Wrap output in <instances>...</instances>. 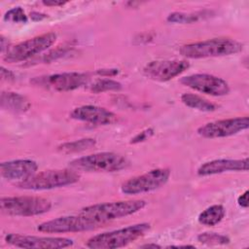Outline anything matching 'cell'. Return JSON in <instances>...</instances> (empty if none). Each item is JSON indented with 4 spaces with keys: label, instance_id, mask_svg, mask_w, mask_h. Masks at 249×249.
Returning a JSON list of instances; mask_svg holds the SVG:
<instances>
[{
    "label": "cell",
    "instance_id": "obj_12",
    "mask_svg": "<svg viewBox=\"0 0 249 249\" xmlns=\"http://www.w3.org/2000/svg\"><path fill=\"white\" fill-rule=\"evenodd\" d=\"M249 126L248 117H236L207 123L197 128V134L204 138H221L234 135Z\"/></svg>",
    "mask_w": 249,
    "mask_h": 249
},
{
    "label": "cell",
    "instance_id": "obj_26",
    "mask_svg": "<svg viewBox=\"0 0 249 249\" xmlns=\"http://www.w3.org/2000/svg\"><path fill=\"white\" fill-rule=\"evenodd\" d=\"M154 134V129L149 127V128H146L142 131H140L139 133H137L130 141L131 144H137V143H141V142H144L146 141L147 139H149L152 135Z\"/></svg>",
    "mask_w": 249,
    "mask_h": 249
},
{
    "label": "cell",
    "instance_id": "obj_6",
    "mask_svg": "<svg viewBox=\"0 0 249 249\" xmlns=\"http://www.w3.org/2000/svg\"><path fill=\"white\" fill-rule=\"evenodd\" d=\"M0 208L7 215L29 217L50 211L52 202L45 197L36 196H7L1 198Z\"/></svg>",
    "mask_w": 249,
    "mask_h": 249
},
{
    "label": "cell",
    "instance_id": "obj_3",
    "mask_svg": "<svg viewBox=\"0 0 249 249\" xmlns=\"http://www.w3.org/2000/svg\"><path fill=\"white\" fill-rule=\"evenodd\" d=\"M149 223L131 225L123 229L102 232L90 237L86 245L90 249H114L126 246L149 231Z\"/></svg>",
    "mask_w": 249,
    "mask_h": 249
},
{
    "label": "cell",
    "instance_id": "obj_30",
    "mask_svg": "<svg viewBox=\"0 0 249 249\" xmlns=\"http://www.w3.org/2000/svg\"><path fill=\"white\" fill-rule=\"evenodd\" d=\"M66 1H62V0H43L42 4L45 6H49V7H57V6H63L64 4H66Z\"/></svg>",
    "mask_w": 249,
    "mask_h": 249
},
{
    "label": "cell",
    "instance_id": "obj_18",
    "mask_svg": "<svg viewBox=\"0 0 249 249\" xmlns=\"http://www.w3.org/2000/svg\"><path fill=\"white\" fill-rule=\"evenodd\" d=\"M0 103L2 109L13 113H24L31 106L29 100L24 95L13 91H3Z\"/></svg>",
    "mask_w": 249,
    "mask_h": 249
},
{
    "label": "cell",
    "instance_id": "obj_28",
    "mask_svg": "<svg viewBox=\"0 0 249 249\" xmlns=\"http://www.w3.org/2000/svg\"><path fill=\"white\" fill-rule=\"evenodd\" d=\"M1 79L3 80V81H7V82H10V81H14L15 80V74L12 72V71H10V70H8V69H6L5 67H1Z\"/></svg>",
    "mask_w": 249,
    "mask_h": 249
},
{
    "label": "cell",
    "instance_id": "obj_27",
    "mask_svg": "<svg viewBox=\"0 0 249 249\" xmlns=\"http://www.w3.org/2000/svg\"><path fill=\"white\" fill-rule=\"evenodd\" d=\"M67 53V49H66V48L56 49V50H53V51L48 53L47 54H45V55L43 56V60H44L45 62H47V61H52V60H53V59H55V58H57V57L62 56V55H63L64 53Z\"/></svg>",
    "mask_w": 249,
    "mask_h": 249
},
{
    "label": "cell",
    "instance_id": "obj_4",
    "mask_svg": "<svg viewBox=\"0 0 249 249\" xmlns=\"http://www.w3.org/2000/svg\"><path fill=\"white\" fill-rule=\"evenodd\" d=\"M79 179L80 174L75 169H52L35 173L28 179L17 182L15 185L23 190L43 191L72 185Z\"/></svg>",
    "mask_w": 249,
    "mask_h": 249
},
{
    "label": "cell",
    "instance_id": "obj_31",
    "mask_svg": "<svg viewBox=\"0 0 249 249\" xmlns=\"http://www.w3.org/2000/svg\"><path fill=\"white\" fill-rule=\"evenodd\" d=\"M96 73L103 76H114L119 73V70L118 69H100L96 71Z\"/></svg>",
    "mask_w": 249,
    "mask_h": 249
},
{
    "label": "cell",
    "instance_id": "obj_15",
    "mask_svg": "<svg viewBox=\"0 0 249 249\" xmlns=\"http://www.w3.org/2000/svg\"><path fill=\"white\" fill-rule=\"evenodd\" d=\"M70 117L77 121L98 125L110 124L117 120L116 114L104 107L95 105H83L77 107L70 113Z\"/></svg>",
    "mask_w": 249,
    "mask_h": 249
},
{
    "label": "cell",
    "instance_id": "obj_2",
    "mask_svg": "<svg viewBox=\"0 0 249 249\" xmlns=\"http://www.w3.org/2000/svg\"><path fill=\"white\" fill-rule=\"evenodd\" d=\"M243 45L231 38H213L205 41L183 45L179 53L187 58H206L225 56L241 52Z\"/></svg>",
    "mask_w": 249,
    "mask_h": 249
},
{
    "label": "cell",
    "instance_id": "obj_1",
    "mask_svg": "<svg viewBox=\"0 0 249 249\" xmlns=\"http://www.w3.org/2000/svg\"><path fill=\"white\" fill-rule=\"evenodd\" d=\"M143 199L119 200L89 205L81 209L80 214L95 222L99 227L116 219L134 214L146 206Z\"/></svg>",
    "mask_w": 249,
    "mask_h": 249
},
{
    "label": "cell",
    "instance_id": "obj_23",
    "mask_svg": "<svg viewBox=\"0 0 249 249\" xmlns=\"http://www.w3.org/2000/svg\"><path fill=\"white\" fill-rule=\"evenodd\" d=\"M197 241L207 245H225L230 243V238L217 232H202L197 235Z\"/></svg>",
    "mask_w": 249,
    "mask_h": 249
},
{
    "label": "cell",
    "instance_id": "obj_8",
    "mask_svg": "<svg viewBox=\"0 0 249 249\" xmlns=\"http://www.w3.org/2000/svg\"><path fill=\"white\" fill-rule=\"evenodd\" d=\"M170 174L168 168L152 169L124 181L121 186V192L124 195H139L155 191L167 183Z\"/></svg>",
    "mask_w": 249,
    "mask_h": 249
},
{
    "label": "cell",
    "instance_id": "obj_24",
    "mask_svg": "<svg viewBox=\"0 0 249 249\" xmlns=\"http://www.w3.org/2000/svg\"><path fill=\"white\" fill-rule=\"evenodd\" d=\"M122 84L112 79H99L95 81L90 87V90L98 93L109 90H120L122 89Z\"/></svg>",
    "mask_w": 249,
    "mask_h": 249
},
{
    "label": "cell",
    "instance_id": "obj_32",
    "mask_svg": "<svg viewBox=\"0 0 249 249\" xmlns=\"http://www.w3.org/2000/svg\"><path fill=\"white\" fill-rule=\"evenodd\" d=\"M30 17L33 20L35 21H38V20H42L44 18H46L48 16L45 15V14H41V13H38V12H32L30 14Z\"/></svg>",
    "mask_w": 249,
    "mask_h": 249
},
{
    "label": "cell",
    "instance_id": "obj_29",
    "mask_svg": "<svg viewBox=\"0 0 249 249\" xmlns=\"http://www.w3.org/2000/svg\"><path fill=\"white\" fill-rule=\"evenodd\" d=\"M248 194H249V192H248V191H245V192H244L241 196H239L238 198H237V203H238V205H240V206L243 207V208H247L248 205H249V203H248Z\"/></svg>",
    "mask_w": 249,
    "mask_h": 249
},
{
    "label": "cell",
    "instance_id": "obj_16",
    "mask_svg": "<svg viewBox=\"0 0 249 249\" xmlns=\"http://www.w3.org/2000/svg\"><path fill=\"white\" fill-rule=\"evenodd\" d=\"M38 164L32 160H14L2 162L0 172L3 178L10 181H23L36 173Z\"/></svg>",
    "mask_w": 249,
    "mask_h": 249
},
{
    "label": "cell",
    "instance_id": "obj_22",
    "mask_svg": "<svg viewBox=\"0 0 249 249\" xmlns=\"http://www.w3.org/2000/svg\"><path fill=\"white\" fill-rule=\"evenodd\" d=\"M95 144L96 141L93 138H82L60 144L57 147V151L62 154H75L93 148Z\"/></svg>",
    "mask_w": 249,
    "mask_h": 249
},
{
    "label": "cell",
    "instance_id": "obj_19",
    "mask_svg": "<svg viewBox=\"0 0 249 249\" xmlns=\"http://www.w3.org/2000/svg\"><path fill=\"white\" fill-rule=\"evenodd\" d=\"M213 12L209 10H202L193 13H184V12H173L169 14L166 18V20L170 23H193L198 20L208 18L212 17Z\"/></svg>",
    "mask_w": 249,
    "mask_h": 249
},
{
    "label": "cell",
    "instance_id": "obj_7",
    "mask_svg": "<svg viewBox=\"0 0 249 249\" xmlns=\"http://www.w3.org/2000/svg\"><path fill=\"white\" fill-rule=\"evenodd\" d=\"M56 40V34L48 32L17 45L11 46L6 50L3 59L7 62H19L31 58L34 55L48 50Z\"/></svg>",
    "mask_w": 249,
    "mask_h": 249
},
{
    "label": "cell",
    "instance_id": "obj_11",
    "mask_svg": "<svg viewBox=\"0 0 249 249\" xmlns=\"http://www.w3.org/2000/svg\"><path fill=\"white\" fill-rule=\"evenodd\" d=\"M89 75L86 73L65 72L37 77L32 80V84L55 91H70L85 86L89 82Z\"/></svg>",
    "mask_w": 249,
    "mask_h": 249
},
{
    "label": "cell",
    "instance_id": "obj_5",
    "mask_svg": "<svg viewBox=\"0 0 249 249\" xmlns=\"http://www.w3.org/2000/svg\"><path fill=\"white\" fill-rule=\"evenodd\" d=\"M129 165L127 159L120 154L101 152L75 159L69 162V167L88 172H116Z\"/></svg>",
    "mask_w": 249,
    "mask_h": 249
},
{
    "label": "cell",
    "instance_id": "obj_25",
    "mask_svg": "<svg viewBox=\"0 0 249 249\" xmlns=\"http://www.w3.org/2000/svg\"><path fill=\"white\" fill-rule=\"evenodd\" d=\"M4 20L14 22V23H26L28 18L22 8L15 7L13 9H10L5 14Z\"/></svg>",
    "mask_w": 249,
    "mask_h": 249
},
{
    "label": "cell",
    "instance_id": "obj_14",
    "mask_svg": "<svg viewBox=\"0 0 249 249\" xmlns=\"http://www.w3.org/2000/svg\"><path fill=\"white\" fill-rule=\"evenodd\" d=\"M189 66L190 63L187 60H153L145 65L143 73L151 80L166 82L182 74Z\"/></svg>",
    "mask_w": 249,
    "mask_h": 249
},
{
    "label": "cell",
    "instance_id": "obj_20",
    "mask_svg": "<svg viewBox=\"0 0 249 249\" xmlns=\"http://www.w3.org/2000/svg\"><path fill=\"white\" fill-rule=\"evenodd\" d=\"M181 101L186 106L202 112H213L218 109V106L215 103L195 93H183L181 95Z\"/></svg>",
    "mask_w": 249,
    "mask_h": 249
},
{
    "label": "cell",
    "instance_id": "obj_17",
    "mask_svg": "<svg viewBox=\"0 0 249 249\" xmlns=\"http://www.w3.org/2000/svg\"><path fill=\"white\" fill-rule=\"evenodd\" d=\"M248 170V159L241 160H230V159H219L213 160L202 163L197 168L198 176H209L220 174L229 171H247Z\"/></svg>",
    "mask_w": 249,
    "mask_h": 249
},
{
    "label": "cell",
    "instance_id": "obj_13",
    "mask_svg": "<svg viewBox=\"0 0 249 249\" xmlns=\"http://www.w3.org/2000/svg\"><path fill=\"white\" fill-rule=\"evenodd\" d=\"M7 243L19 248L28 249H56L66 248L73 245V240L67 237L34 236L18 233H9L5 236Z\"/></svg>",
    "mask_w": 249,
    "mask_h": 249
},
{
    "label": "cell",
    "instance_id": "obj_34",
    "mask_svg": "<svg viewBox=\"0 0 249 249\" xmlns=\"http://www.w3.org/2000/svg\"><path fill=\"white\" fill-rule=\"evenodd\" d=\"M167 248H194L193 245H171L167 246Z\"/></svg>",
    "mask_w": 249,
    "mask_h": 249
},
{
    "label": "cell",
    "instance_id": "obj_10",
    "mask_svg": "<svg viewBox=\"0 0 249 249\" xmlns=\"http://www.w3.org/2000/svg\"><path fill=\"white\" fill-rule=\"evenodd\" d=\"M180 83L192 89L211 96H223L230 92L229 84L224 79L211 74H192L181 78Z\"/></svg>",
    "mask_w": 249,
    "mask_h": 249
},
{
    "label": "cell",
    "instance_id": "obj_33",
    "mask_svg": "<svg viewBox=\"0 0 249 249\" xmlns=\"http://www.w3.org/2000/svg\"><path fill=\"white\" fill-rule=\"evenodd\" d=\"M141 248H160V245L156 243H148V244H143L140 246Z\"/></svg>",
    "mask_w": 249,
    "mask_h": 249
},
{
    "label": "cell",
    "instance_id": "obj_9",
    "mask_svg": "<svg viewBox=\"0 0 249 249\" xmlns=\"http://www.w3.org/2000/svg\"><path fill=\"white\" fill-rule=\"evenodd\" d=\"M98 227L95 222L79 213V215L63 216L44 222L37 227V230L47 233H64L90 231Z\"/></svg>",
    "mask_w": 249,
    "mask_h": 249
},
{
    "label": "cell",
    "instance_id": "obj_21",
    "mask_svg": "<svg viewBox=\"0 0 249 249\" xmlns=\"http://www.w3.org/2000/svg\"><path fill=\"white\" fill-rule=\"evenodd\" d=\"M225 214H226V210L223 205L214 204L204 209L198 215L197 220L201 225L212 227L220 223L225 217Z\"/></svg>",
    "mask_w": 249,
    "mask_h": 249
}]
</instances>
